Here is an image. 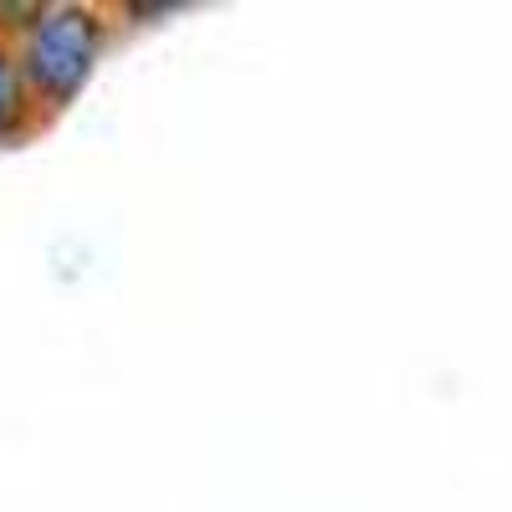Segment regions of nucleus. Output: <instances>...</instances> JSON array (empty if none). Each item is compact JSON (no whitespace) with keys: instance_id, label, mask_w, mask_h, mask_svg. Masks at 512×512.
<instances>
[{"instance_id":"obj_1","label":"nucleus","mask_w":512,"mask_h":512,"mask_svg":"<svg viewBox=\"0 0 512 512\" xmlns=\"http://www.w3.org/2000/svg\"><path fill=\"white\" fill-rule=\"evenodd\" d=\"M98 57V21L88 11H47L41 26L31 31L26 47V72L52 103H67L93 72Z\"/></svg>"},{"instance_id":"obj_2","label":"nucleus","mask_w":512,"mask_h":512,"mask_svg":"<svg viewBox=\"0 0 512 512\" xmlns=\"http://www.w3.org/2000/svg\"><path fill=\"white\" fill-rule=\"evenodd\" d=\"M21 118V77L11 67V57L0 52V128H11Z\"/></svg>"}]
</instances>
